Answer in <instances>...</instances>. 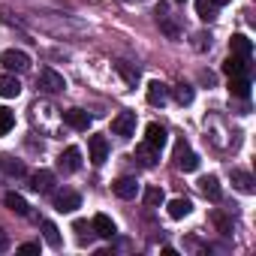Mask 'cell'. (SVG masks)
<instances>
[{
  "mask_svg": "<svg viewBox=\"0 0 256 256\" xmlns=\"http://www.w3.org/2000/svg\"><path fill=\"white\" fill-rule=\"evenodd\" d=\"M172 160H175V166H178L181 172H196V169H199V154L190 151L187 139H178V142H175V154H172Z\"/></svg>",
  "mask_w": 256,
  "mask_h": 256,
  "instance_id": "obj_1",
  "label": "cell"
},
{
  "mask_svg": "<svg viewBox=\"0 0 256 256\" xmlns=\"http://www.w3.org/2000/svg\"><path fill=\"white\" fill-rule=\"evenodd\" d=\"M169 100V88L163 82H148V102L151 106H163Z\"/></svg>",
  "mask_w": 256,
  "mask_h": 256,
  "instance_id": "obj_20",
  "label": "cell"
},
{
  "mask_svg": "<svg viewBox=\"0 0 256 256\" xmlns=\"http://www.w3.org/2000/svg\"><path fill=\"white\" fill-rule=\"evenodd\" d=\"M64 124L72 126V130H88V126H90V114L82 112V108H66L64 112Z\"/></svg>",
  "mask_w": 256,
  "mask_h": 256,
  "instance_id": "obj_12",
  "label": "cell"
},
{
  "mask_svg": "<svg viewBox=\"0 0 256 256\" xmlns=\"http://www.w3.org/2000/svg\"><path fill=\"white\" fill-rule=\"evenodd\" d=\"M229 48H232V54H238V58H250V54H253V42H250L244 34H235V36L229 40Z\"/></svg>",
  "mask_w": 256,
  "mask_h": 256,
  "instance_id": "obj_19",
  "label": "cell"
},
{
  "mask_svg": "<svg viewBox=\"0 0 256 256\" xmlns=\"http://www.w3.org/2000/svg\"><path fill=\"white\" fill-rule=\"evenodd\" d=\"M18 253H40V244H22Z\"/></svg>",
  "mask_w": 256,
  "mask_h": 256,
  "instance_id": "obj_35",
  "label": "cell"
},
{
  "mask_svg": "<svg viewBox=\"0 0 256 256\" xmlns=\"http://www.w3.org/2000/svg\"><path fill=\"white\" fill-rule=\"evenodd\" d=\"M217 4H214V0H196V16L202 18V22H214L217 18Z\"/></svg>",
  "mask_w": 256,
  "mask_h": 256,
  "instance_id": "obj_24",
  "label": "cell"
},
{
  "mask_svg": "<svg viewBox=\"0 0 256 256\" xmlns=\"http://www.w3.org/2000/svg\"><path fill=\"white\" fill-rule=\"evenodd\" d=\"M4 205H6L10 211H16L18 217H28V214H30L28 199H24V196H18V193H6V196H4Z\"/></svg>",
  "mask_w": 256,
  "mask_h": 256,
  "instance_id": "obj_18",
  "label": "cell"
},
{
  "mask_svg": "<svg viewBox=\"0 0 256 256\" xmlns=\"http://www.w3.org/2000/svg\"><path fill=\"white\" fill-rule=\"evenodd\" d=\"M58 163H60L64 172H78V169H82V151H78L76 145H70V148L58 157Z\"/></svg>",
  "mask_w": 256,
  "mask_h": 256,
  "instance_id": "obj_11",
  "label": "cell"
},
{
  "mask_svg": "<svg viewBox=\"0 0 256 256\" xmlns=\"http://www.w3.org/2000/svg\"><path fill=\"white\" fill-rule=\"evenodd\" d=\"M0 64H4L10 72H28L30 70V58L22 48H6L4 54H0Z\"/></svg>",
  "mask_w": 256,
  "mask_h": 256,
  "instance_id": "obj_3",
  "label": "cell"
},
{
  "mask_svg": "<svg viewBox=\"0 0 256 256\" xmlns=\"http://www.w3.org/2000/svg\"><path fill=\"white\" fill-rule=\"evenodd\" d=\"M190 211H193V202H190V199H184V196L169 202V217H172V220H181V217H187Z\"/></svg>",
  "mask_w": 256,
  "mask_h": 256,
  "instance_id": "obj_23",
  "label": "cell"
},
{
  "mask_svg": "<svg viewBox=\"0 0 256 256\" xmlns=\"http://www.w3.org/2000/svg\"><path fill=\"white\" fill-rule=\"evenodd\" d=\"M172 94H175V102H181V106H190L193 96H196V94H193V84H178Z\"/></svg>",
  "mask_w": 256,
  "mask_h": 256,
  "instance_id": "obj_30",
  "label": "cell"
},
{
  "mask_svg": "<svg viewBox=\"0 0 256 256\" xmlns=\"http://www.w3.org/2000/svg\"><path fill=\"white\" fill-rule=\"evenodd\" d=\"M145 142H148L151 148H157V151H160V148L169 142L166 126H163V124H157V120H154V124H148V126H145Z\"/></svg>",
  "mask_w": 256,
  "mask_h": 256,
  "instance_id": "obj_7",
  "label": "cell"
},
{
  "mask_svg": "<svg viewBox=\"0 0 256 256\" xmlns=\"http://www.w3.org/2000/svg\"><path fill=\"white\" fill-rule=\"evenodd\" d=\"M0 166H4V172L10 175V178H22L28 169H24V163L22 160H16V157H4V160H0Z\"/></svg>",
  "mask_w": 256,
  "mask_h": 256,
  "instance_id": "obj_25",
  "label": "cell"
},
{
  "mask_svg": "<svg viewBox=\"0 0 256 256\" xmlns=\"http://www.w3.org/2000/svg\"><path fill=\"white\" fill-rule=\"evenodd\" d=\"M157 22H160V30H163L169 40H178V36H181L178 24L169 18V10H166V4H160V6H157Z\"/></svg>",
  "mask_w": 256,
  "mask_h": 256,
  "instance_id": "obj_13",
  "label": "cell"
},
{
  "mask_svg": "<svg viewBox=\"0 0 256 256\" xmlns=\"http://www.w3.org/2000/svg\"><path fill=\"white\" fill-rule=\"evenodd\" d=\"M90 229H94V235H100V238H114V235H118L114 220L106 217V214H96V217L90 220Z\"/></svg>",
  "mask_w": 256,
  "mask_h": 256,
  "instance_id": "obj_10",
  "label": "cell"
},
{
  "mask_svg": "<svg viewBox=\"0 0 256 256\" xmlns=\"http://www.w3.org/2000/svg\"><path fill=\"white\" fill-rule=\"evenodd\" d=\"M214 4H217V6H226V4H232V0H214Z\"/></svg>",
  "mask_w": 256,
  "mask_h": 256,
  "instance_id": "obj_36",
  "label": "cell"
},
{
  "mask_svg": "<svg viewBox=\"0 0 256 256\" xmlns=\"http://www.w3.org/2000/svg\"><path fill=\"white\" fill-rule=\"evenodd\" d=\"M88 151H90V163H94V166H102L106 157H108V142H106V136H90V139H88Z\"/></svg>",
  "mask_w": 256,
  "mask_h": 256,
  "instance_id": "obj_6",
  "label": "cell"
},
{
  "mask_svg": "<svg viewBox=\"0 0 256 256\" xmlns=\"http://www.w3.org/2000/svg\"><path fill=\"white\" fill-rule=\"evenodd\" d=\"M232 187H235V190H241V193H247V196L256 190L253 178H250L247 172H241V169H232Z\"/></svg>",
  "mask_w": 256,
  "mask_h": 256,
  "instance_id": "obj_22",
  "label": "cell"
},
{
  "mask_svg": "<svg viewBox=\"0 0 256 256\" xmlns=\"http://www.w3.org/2000/svg\"><path fill=\"white\" fill-rule=\"evenodd\" d=\"M112 133L120 139H130L136 133V112H118L112 118Z\"/></svg>",
  "mask_w": 256,
  "mask_h": 256,
  "instance_id": "obj_2",
  "label": "cell"
},
{
  "mask_svg": "<svg viewBox=\"0 0 256 256\" xmlns=\"http://www.w3.org/2000/svg\"><path fill=\"white\" fill-rule=\"evenodd\" d=\"M214 223H217V229H220V232H232V223H229L220 211H214Z\"/></svg>",
  "mask_w": 256,
  "mask_h": 256,
  "instance_id": "obj_33",
  "label": "cell"
},
{
  "mask_svg": "<svg viewBox=\"0 0 256 256\" xmlns=\"http://www.w3.org/2000/svg\"><path fill=\"white\" fill-rule=\"evenodd\" d=\"M12 126H16V112H10V108L0 106V136H6Z\"/></svg>",
  "mask_w": 256,
  "mask_h": 256,
  "instance_id": "obj_29",
  "label": "cell"
},
{
  "mask_svg": "<svg viewBox=\"0 0 256 256\" xmlns=\"http://www.w3.org/2000/svg\"><path fill=\"white\" fill-rule=\"evenodd\" d=\"M223 72H226V76H250V58L229 54V58L223 60Z\"/></svg>",
  "mask_w": 256,
  "mask_h": 256,
  "instance_id": "obj_9",
  "label": "cell"
},
{
  "mask_svg": "<svg viewBox=\"0 0 256 256\" xmlns=\"http://www.w3.org/2000/svg\"><path fill=\"white\" fill-rule=\"evenodd\" d=\"M42 232H46V241H48L52 247H60V244H64V238H60V232H58V226H54L52 220H42Z\"/></svg>",
  "mask_w": 256,
  "mask_h": 256,
  "instance_id": "obj_28",
  "label": "cell"
},
{
  "mask_svg": "<svg viewBox=\"0 0 256 256\" xmlns=\"http://www.w3.org/2000/svg\"><path fill=\"white\" fill-rule=\"evenodd\" d=\"M52 202H54V208H58L60 214H72L76 208H82V196H78L76 190H58V193L52 196Z\"/></svg>",
  "mask_w": 256,
  "mask_h": 256,
  "instance_id": "obj_5",
  "label": "cell"
},
{
  "mask_svg": "<svg viewBox=\"0 0 256 256\" xmlns=\"http://www.w3.org/2000/svg\"><path fill=\"white\" fill-rule=\"evenodd\" d=\"M142 199H145V205H148V208H157V205H163V202H166V193H163L160 187H148Z\"/></svg>",
  "mask_w": 256,
  "mask_h": 256,
  "instance_id": "obj_27",
  "label": "cell"
},
{
  "mask_svg": "<svg viewBox=\"0 0 256 256\" xmlns=\"http://www.w3.org/2000/svg\"><path fill=\"white\" fill-rule=\"evenodd\" d=\"M112 190H114V196H118V199H136L142 187H139V181H136V178H118V181L112 184Z\"/></svg>",
  "mask_w": 256,
  "mask_h": 256,
  "instance_id": "obj_8",
  "label": "cell"
},
{
  "mask_svg": "<svg viewBox=\"0 0 256 256\" xmlns=\"http://www.w3.org/2000/svg\"><path fill=\"white\" fill-rule=\"evenodd\" d=\"M199 187H202V193H205L211 202H220V199H223V190H220V181H217V175H205V178L199 181Z\"/></svg>",
  "mask_w": 256,
  "mask_h": 256,
  "instance_id": "obj_17",
  "label": "cell"
},
{
  "mask_svg": "<svg viewBox=\"0 0 256 256\" xmlns=\"http://www.w3.org/2000/svg\"><path fill=\"white\" fill-rule=\"evenodd\" d=\"M193 40H196V42H193V48H196V52H205V48H211V34H196Z\"/></svg>",
  "mask_w": 256,
  "mask_h": 256,
  "instance_id": "obj_32",
  "label": "cell"
},
{
  "mask_svg": "<svg viewBox=\"0 0 256 256\" xmlns=\"http://www.w3.org/2000/svg\"><path fill=\"white\" fill-rule=\"evenodd\" d=\"M114 70L124 76V82H126V84H133V88L139 84V70H133L130 64H126V60H118V64H114Z\"/></svg>",
  "mask_w": 256,
  "mask_h": 256,
  "instance_id": "obj_26",
  "label": "cell"
},
{
  "mask_svg": "<svg viewBox=\"0 0 256 256\" xmlns=\"http://www.w3.org/2000/svg\"><path fill=\"white\" fill-rule=\"evenodd\" d=\"M40 90H46V94H60L64 88H66V78L58 72V70H52V66H46V70H40Z\"/></svg>",
  "mask_w": 256,
  "mask_h": 256,
  "instance_id": "obj_4",
  "label": "cell"
},
{
  "mask_svg": "<svg viewBox=\"0 0 256 256\" xmlns=\"http://www.w3.org/2000/svg\"><path fill=\"white\" fill-rule=\"evenodd\" d=\"M18 94H22V82H18L16 76H10V72H4V76H0V96L16 100Z\"/></svg>",
  "mask_w": 256,
  "mask_h": 256,
  "instance_id": "obj_14",
  "label": "cell"
},
{
  "mask_svg": "<svg viewBox=\"0 0 256 256\" xmlns=\"http://www.w3.org/2000/svg\"><path fill=\"white\" fill-rule=\"evenodd\" d=\"M36 193H54V172H48V169H40L36 175H34V184H30Z\"/></svg>",
  "mask_w": 256,
  "mask_h": 256,
  "instance_id": "obj_15",
  "label": "cell"
},
{
  "mask_svg": "<svg viewBox=\"0 0 256 256\" xmlns=\"http://www.w3.org/2000/svg\"><path fill=\"white\" fill-rule=\"evenodd\" d=\"M178 4H184V0H178Z\"/></svg>",
  "mask_w": 256,
  "mask_h": 256,
  "instance_id": "obj_37",
  "label": "cell"
},
{
  "mask_svg": "<svg viewBox=\"0 0 256 256\" xmlns=\"http://www.w3.org/2000/svg\"><path fill=\"white\" fill-rule=\"evenodd\" d=\"M4 250H10V235L0 229V253H4Z\"/></svg>",
  "mask_w": 256,
  "mask_h": 256,
  "instance_id": "obj_34",
  "label": "cell"
},
{
  "mask_svg": "<svg viewBox=\"0 0 256 256\" xmlns=\"http://www.w3.org/2000/svg\"><path fill=\"white\" fill-rule=\"evenodd\" d=\"M72 229L78 232V241H82V244H84V241H90V232H94V229H90L84 220H76V223H72Z\"/></svg>",
  "mask_w": 256,
  "mask_h": 256,
  "instance_id": "obj_31",
  "label": "cell"
},
{
  "mask_svg": "<svg viewBox=\"0 0 256 256\" xmlns=\"http://www.w3.org/2000/svg\"><path fill=\"white\" fill-rule=\"evenodd\" d=\"M136 160H139L142 166H148V169H151V166H157L160 151H157V148H151V145L145 142V145H139V148H136Z\"/></svg>",
  "mask_w": 256,
  "mask_h": 256,
  "instance_id": "obj_21",
  "label": "cell"
},
{
  "mask_svg": "<svg viewBox=\"0 0 256 256\" xmlns=\"http://www.w3.org/2000/svg\"><path fill=\"white\" fill-rule=\"evenodd\" d=\"M229 94L238 100H247L250 96V78L247 76H229Z\"/></svg>",
  "mask_w": 256,
  "mask_h": 256,
  "instance_id": "obj_16",
  "label": "cell"
}]
</instances>
